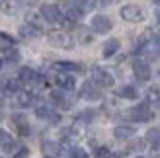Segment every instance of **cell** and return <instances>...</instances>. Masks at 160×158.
Segmentation results:
<instances>
[{
  "instance_id": "1",
  "label": "cell",
  "mask_w": 160,
  "mask_h": 158,
  "mask_svg": "<svg viewBox=\"0 0 160 158\" xmlns=\"http://www.w3.org/2000/svg\"><path fill=\"white\" fill-rule=\"evenodd\" d=\"M127 115H129V119H133V121H148V119H152V111H150L148 104H139V106L131 107L129 111H127Z\"/></svg>"
},
{
  "instance_id": "2",
  "label": "cell",
  "mask_w": 160,
  "mask_h": 158,
  "mask_svg": "<svg viewBox=\"0 0 160 158\" xmlns=\"http://www.w3.org/2000/svg\"><path fill=\"white\" fill-rule=\"evenodd\" d=\"M92 80H94V84L103 86V88H109V86H113V84H115L113 76H111L108 70L100 68V67H94V68H92Z\"/></svg>"
},
{
  "instance_id": "3",
  "label": "cell",
  "mask_w": 160,
  "mask_h": 158,
  "mask_svg": "<svg viewBox=\"0 0 160 158\" xmlns=\"http://www.w3.org/2000/svg\"><path fill=\"white\" fill-rule=\"evenodd\" d=\"M90 26L92 29L96 31V33H108V31H111V27H113V23H111V20L108 18V16H94L92 22H90Z\"/></svg>"
},
{
  "instance_id": "4",
  "label": "cell",
  "mask_w": 160,
  "mask_h": 158,
  "mask_svg": "<svg viewBox=\"0 0 160 158\" xmlns=\"http://www.w3.org/2000/svg\"><path fill=\"white\" fill-rule=\"evenodd\" d=\"M47 41H49V45L57 47V49H68L70 45V39L67 33H62V31H51L49 35H47Z\"/></svg>"
},
{
  "instance_id": "5",
  "label": "cell",
  "mask_w": 160,
  "mask_h": 158,
  "mask_svg": "<svg viewBox=\"0 0 160 158\" xmlns=\"http://www.w3.org/2000/svg\"><path fill=\"white\" fill-rule=\"evenodd\" d=\"M121 18L127 22H139V20L145 18V14H142V10L137 4H127L121 8Z\"/></svg>"
},
{
  "instance_id": "6",
  "label": "cell",
  "mask_w": 160,
  "mask_h": 158,
  "mask_svg": "<svg viewBox=\"0 0 160 158\" xmlns=\"http://www.w3.org/2000/svg\"><path fill=\"white\" fill-rule=\"evenodd\" d=\"M133 72H135V76H137V80H141V82H147L148 78H150V67H148V62H145V61H135L133 62Z\"/></svg>"
},
{
  "instance_id": "7",
  "label": "cell",
  "mask_w": 160,
  "mask_h": 158,
  "mask_svg": "<svg viewBox=\"0 0 160 158\" xmlns=\"http://www.w3.org/2000/svg\"><path fill=\"white\" fill-rule=\"evenodd\" d=\"M41 14H43V18L47 22H51V23H57L62 20V14L57 6H53V4H43L41 6Z\"/></svg>"
},
{
  "instance_id": "8",
  "label": "cell",
  "mask_w": 160,
  "mask_h": 158,
  "mask_svg": "<svg viewBox=\"0 0 160 158\" xmlns=\"http://www.w3.org/2000/svg\"><path fill=\"white\" fill-rule=\"evenodd\" d=\"M12 123H14L16 131H18L22 137H28L29 133H31V127H29V123H28V119L23 115H14L12 117Z\"/></svg>"
},
{
  "instance_id": "9",
  "label": "cell",
  "mask_w": 160,
  "mask_h": 158,
  "mask_svg": "<svg viewBox=\"0 0 160 158\" xmlns=\"http://www.w3.org/2000/svg\"><path fill=\"white\" fill-rule=\"evenodd\" d=\"M20 35L26 37V39L39 37V35H41V27L35 26V23H23V26L20 27Z\"/></svg>"
},
{
  "instance_id": "10",
  "label": "cell",
  "mask_w": 160,
  "mask_h": 158,
  "mask_svg": "<svg viewBox=\"0 0 160 158\" xmlns=\"http://www.w3.org/2000/svg\"><path fill=\"white\" fill-rule=\"evenodd\" d=\"M57 84L61 86L62 90H74L76 80H74V76H72V74H68V72H61V74H57Z\"/></svg>"
},
{
  "instance_id": "11",
  "label": "cell",
  "mask_w": 160,
  "mask_h": 158,
  "mask_svg": "<svg viewBox=\"0 0 160 158\" xmlns=\"http://www.w3.org/2000/svg\"><path fill=\"white\" fill-rule=\"evenodd\" d=\"M100 90L96 88L92 82H86L82 86V90H80V98H86V100H100Z\"/></svg>"
},
{
  "instance_id": "12",
  "label": "cell",
  "mask_w": 160,
  "mask_h": 158,
  "mask_svg": "<svg viewBox=\"0 0 160 158\" xmlns=\"http://www.w3.org/2000/svg\"><path fill=\"white\" fill-rule=\"evenodd\" d=\"M35 115L39 117V119H43V121H53V123L59 121V115L55 113L51 107H45V106L37 107V109H35Z\"/></svg>"
},
{
  "instance_id": "13",
  "label": "cell",
  "mask_w": 160,
  "mask_h": 158,
  "mask_svg": "<svg viewBox=\"0 0 160 158\" xmlns=\"http://www.w3.org/2000/svg\"><path fill=\"white\" fill-rule=\"evenodd\" d=\"M14 146H16V143H14V139L10 137V133L4 131V129H0V148H4L6 152H10V151H14Z\"/></svg>"
},
{
  "instance_id": "14",
  "label": "cell",
  "mask_w": 160,
  "mask_h": 158,
  "mask_svg": "<svg viewBox=\"0 0 160 158\" xmlns=\"http://www.w3.org/2000/svg\"><path fill=\"white\" fill-rule=\"evenodd\" d=\"M18 80L20 82H33V80H37V72L31 67H23L18 72Z\"/></svg>"
},
{
  "instance_id": "15",
  "label": "cell",
  "mask_w": 160,
  "mask_h": 158,
  "mask_svg": "<svg viewBox=\"0 0 160 158\" xmlns=\"http://www.w3.org/2000/svg\"><path fill=\"white\" fill-rule=\"evenodd\" d=\"M135 133H137L135 127H129V125H119V127H115L113 135H115V139H131Z\"/></svg>"
},
{
  "instance_id": "16",
  "label": "cell",
  "mask_w": 160,
  "mask_h": 158,
  "mask_svg": "<svg viewBox=\"0 0 160 158\" xmlns=\"http://www.w3.org/2000/svg\"><path fill=\"white\" fill-rule=\"evenodd\" d=\"M51 98L55 100V104L57 106H61L62 109H68L70 107V101H68V98L62 94V90H53L51 92Z\"/></svg>"
},
{
  "instance_id": "17",
  "label": "cell",
  "mask_w": 160,
  "mask_h": 158,
  "mask_svg": "<svg viewBox=\"0 0 160 158\" xmlns=\"http://www.w3.org/2000/svg\"><path fill=\"white\" fill-rule=\"evenodd\" d=\"M117 96L127 98V100H137L139 98V92H137L135 86H121V88H117Z\"/></svg>"
},
{
  "instance_id": "18",
  "label": "cell",
  "mask_w": 160,
  "mask_h": 158,
  "mask_svg": "<svg viewBox=\"0 0 160 158\" xmlns=\"http://www.w3.org/2000/svg\"><path fill=\"white\" fill-rule=\"evenodd\" d=\"M147 141L152 146V151H160V129H150L147 133Z\"/></svg>"
},
{
  "instance_id": "19",
  "label": "cell",
  "mask_w": 160,
  "mask_h": 158,
  "mask_svg": "<svg viewBox=\"0 0 160 158\" xmlns=\"http://www.w3.org/2000/svg\"><path fill=\"white\" fill-rule=\"evenodd\" d=\"M117 51H119V41H117V39H109V41L103 45V57H106V59L113 57Z\"/></svg>"
},
{
  "instance_id": "20",
  "label": "cell",
  "mask_w": 160,
  "mask_h": 158,
  "mask_svg": "<svg viewBox=\"0 0 160 158\" xmlns=\"http://www.w3.org/2000/svg\"><path fill=\"white\" fill-rule=\"evenodd\" d=\"M33 104V94L23 90V92H18V106L20 107H29Z\"/></svg>"
},
{
  "instance_id": "21",
  "label": "cell",
  "mask_w": 160,
  "mask_h": 158,
  "mask_svg": "<svg viewBox=\"0 0 160 158\" xmlns=\"http://www.w3.org/2000/svg\"><path fill=\"white\" fill-rule=\"evenodd\" d=\"M53 68H57V70H76V72H80L82 70V67L78 65V62H68V61H61V62H55Z\"/></svg>"
},
{
  "instance_id": "22",
  "label": "cell",
  "mask_w": 160,
  "mask_h": 158,
  "mask_svg": "<svg viewBox=\"0 0 160 158\" xmlns=\"http://www.w3.org/2000/svg\"><path fill=\"white\" fill-rule=\"evenodd\" d=\"M43 152L49 156V158H55V156L61 152V146L57 143H53V141H45V143H43Z\"/></svg>"
},
{
  "instance_id": "23",
  "label": "cell",
  "mask_w": 160,
  "mask_h": 158,
  "mask_svg": "<svg viewBox=\"0 0 160 158\" xmlns=\"http://www.w3.org/2000/svg\"><path fill=\"white\" fill-rule=\"evenodd\" d=\"M74 8H78V10L80 12H90L92 10V8L96 6V0H74V4H72Z\"/></svg>"
},
{
  "instance_id": "24",
  "label": "cell",
  "mask_w": 160,
  "mask_h": 158,
  "mask_svg": "<svg viewBox=\"0 0 160 158\" xmlns=\"http://www.w3.org/2000/svg\"><path fill=\"white\" fill-rule=\"evenodd\" d=\"M14 45V39L8 33H0V51H8Z\"/></svg>"
},
{
  "instance_id": "25",
  "label": "cell",
  "mask_w": 160,
  "mask_h": 158,
  "mask_svg": "<svg viewBox=\"0 0 160 158\" xmlns=\"http://www.w3.org/2000/svg\"><path fill=\"white\" fill-rule=\"evenodd\" d=\"M4 92H20V80L18 78H10L4 82Z\"/></svg>"
},
{
  "instance_id": "26",
  "label": "cell",
  "mask_w": 160,
  "mask_h": 158,
  "mask_svg": "<svg viewBox=\"0 0 160 158\" xmlns=\"http://www.w3.org/2000/svg\"><path fill=\"white\" fill-rule=\"evenodd\" d=\"M148 101L152 104L156 109H160V90H150L148 92Z\"/></svg>"
},
{
  "instance_id": "27",
  "label": "cell",
  "mask_w": 160,
  "mask_h": 158,
  "mask_svg": "<svg viewBox=\"0 0 160 158\" xmlns=\"http://www.w3.org/2000/svg\"><path fill=\"white\" fill-rule=\"evenodd\" d=\"M68 156H70V158H88L86 151H84V148H80V146H74V148H70Z\"/></svg>"
},
{
  "instance_id": "28",
  "label": "cell",
  "mask_w": 160,
  "mask_h": 158,
  "mask_svg": "<svg viewBox=\"0 0 160 158\" xmlns=\"http://www.w3.org/2000/svg\"><path fill=\"white\" fill-rule=\"evenodd\" d=\"M80 18H82V12H80L78 10V8H68V20L70 22H76V20H80Z\"/></svg>"
},
{
  "instance_id": "29",
  "label": "cell",
  "mask_w": 160,
  "mask_h": 158,
  "mask_svg": "<svg viewBox=\"0 0 160 158\" xmlns=\"http://www.w3.org/2000/svg\"><path fill=\"white\" fill-rule=\"evenodd\" d=\"M78 117H80V119H82V121H86V123H90V121L94 119V111H92V109H88V111H82V113L78 115Z\"/></svg>"
},
{
  "instance_id": "30",
  "label": "cell",
  "mask_w": 160,
  "mask_h": 158,
  "mask_svg": "<svg viewBox=\"0 0 160 158\" xmlns=\"http://www.w3.org/2000/svg\"><path fill=\"white\" fill-rule=\"evenodd\" d=\"M14 158H29V151L23 146V148H20V151L14 154Z\"/></svg>"
},
{
  "instance_id": "31",
  "label": "cell",
  "mask_w": 160,
  "mask_h": 158,
  "mask_svg": "<svg viewBox=\"0 0 160 158\" xmlns=\"http://www.w3.org/2000/svg\"><path fill=\"white\" fill-rule=\"evenodd\" d=\"M108 154H109V151H108V146H100L98 151H96V156H98V158H102V156L106 158Z\"/></svg>"
},
{
  "instance_id": "32",
  "label": "cell",
  "mask_w": 160,
  "mask_h": 158,
  "mask_svg": "<svg viewBox=\"0 0 160 158\" xmlns=\"http://www.w3.org/2000/svg\"><path fill=\"white\" fill-rule=\"evenodd\" d=\"M0 10H2V12H14V8H12V4H8V2H2V4H0Z\"/></svg>"
},
{
  "instance_id": "33",
  "label": "cell",
  "mask_w": 160,
  "mask_h": 158,
  "mask_svg": "<svg viewBox=\"0 0 160 158\" xmlns=\"http://www.w3.org/2000/svg\"><path fill=\"white\" fill-rule=\"evenodd\" d=\"M4 101H6V92H4V90H0V106H2Z\"/></svg>"
},
{
  "instance_id": "34",
  "label": "cell",
  "mask_w": 160,
  "mask_h": 158,
  "mask_svg": "<svg viewBox=\"0 0 160 158\" xmlns=\"http://www.w3.org/2000/svg\"><path fill=\"white\" fill-rule=\"evenodd\" d=\"M106 158H123L121 154H117V152H111V154H108Z\"/></svg>"
},
{
  "instance_id": "35",
  "label": "cell",
  "mask_w": 160,
  "mask_h": 158,
  "mask_svg": "<svg viewBox=\"0 0 160 158\" xmlns=\"http://www.w3.org/2000/svg\"><path fill=\"white\" fill-rule=\"evenodd\" d=\"M111 2H113V0H100V4H102V6H109Z\"/></svg>"
},
{
  "instance_id": "36",
  "label": "cell",
  "mask_w": 160,
  "mask_h": 158,
  "mask_svg": "<svg viewBox=\"0 0 160 158\" xmlns=\"http://www.w3.org/2000/svg\"><path fill=\"white\" fill-rule=\"evenodd\" d=\"M4 119V115H2V111H0V121H2Z\"/></svg>"
},
{
  "instance_id": "37",
  "label": "cell",
  "mask_w": 160,
  "mask_h": 158,
  "mask_svg": "<svg viewBox=\"0 0 160 158\" xmlns=\"http://www.w3.org/2000/svg\"><path fill=\"white\" fill-rule=\"evenodd\" d=\"M156 2H158V4H160V0H156Z\"/></svg>"
},
{
  "instance_id": "38",
  "label": "cell",
  "mask_w": 160,
  "mask_h": 158,
  "mask_svg": "<svg viewBox=\"0 0 160 158\" xmlns=\"http://www.w3.org/2000/svg\"><path fill=\"white\" fill-rule=\"evenodd\" d=\"M137 158H142V156H137Z\"/></svg>"
},
{
  "instance_id": "39",
  "label": "cell",
  "mask_w": 160,
  "mask_h": 158,
  "mask_svg": "<svg viewBox=\"0 0 160 158\" xmlns=\"http://www.w3.org/2000/svg\"><path fill=\"white\" fill-rule=\"evenodd\" d=\"M45 158H49V156H45Z\"/></svg>"
},
{
  "instance_id": "40",
  "label": "cell",
  "mask_w": 160,
  "mask_h": 158,
  "mask_svg": "<svg viewBox=\"0 0 160 158\" xmlns=\"http://www.w3.org/2000/svg\"><path fill=\"white\" fill-rule=\"evenodd\" d=\"M0 65H2V62H0Z\"/></svg>"
}]
</instances>
